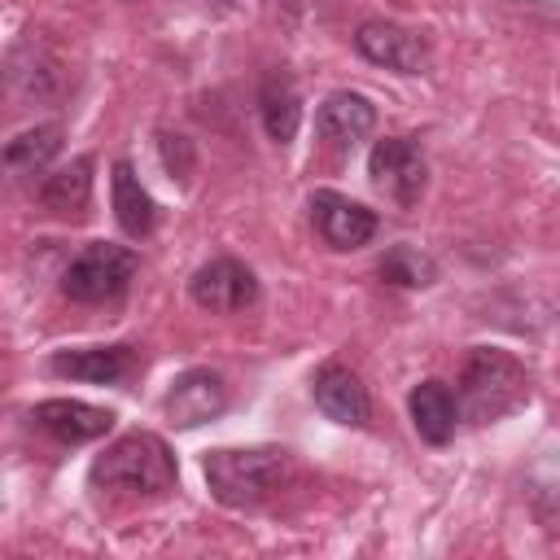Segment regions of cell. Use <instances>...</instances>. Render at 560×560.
Listing matches in <instances>:
<instances>
[{"label":"cell","mask_w":560,"mask_h":560,"mask_svg":"<svg viewBox=\"0 0 560 560\" xmlns=\"http://www.w3.org/2000/svg\"><path fill=\"white\" fill-rule=\"evenodd\" d=\"M31 420H35L44 433H52L57 442H66V446L105 438V433L114 429V411H109V407H92V402H79V398H48V402H35Z\"/></svg>","instance_id":"30bf717a"},{"label":"cell","mask_w":560,"mask_h":560,"mask_svg":"<svg viewBox=\"0 0 560 560\" xmlns=\"http://www.w3.org/2000/svg\"><path fill=\"white\" fill-rule=\"evenodd\" d=\"M57 149H61V127L57 122H44V127H31L18 140H9L4 162L13 171H44L57 158Z\"/></svg>","instance_id":"ac0fdd59"},{"label":"cell","mask_w":560,"mask_h":560,"mask_svg":"<svg viewBox=\"0 0 560 560\" xmlns=\"http://www.w3.org/2000/svg\"><path fill=\"white\" fill-rule=\"evenodd\" d=\"M407 411H411L416 433H420L429 446H446V442L455 438L459 398L451 394L446 381H420V385L407 394Z\"/></svg>","instance_id":"5bb4252c"},{"label":"cell","mask_w":560,"mask_h":560,"mask_svg":"<svg viewBox=\"0 0 560 560\" xmlns=\"http://www.w3.org/2000/svg\"><path fill=\"white\" fill-rule=\"evenodd\" d=\"M162 407H166V420H171L175 429H197V424L214 420V416L228 407V385H223V376L210 372V368H188V372H179V376L171 381Z\"/></svg>","instance_id":"52a82bcc"},{"label":"cell","mask_w":560,"mask_h":560,"mask_svg":"<svg viewBox=\"0 0 560 560\" xmlns=\"http://www.w3.org/2000/svg\"><path fill=\"white\" fill-rule=\"evenodd\" d=\"M136 350L131 346H88V350H57L48 359L52 376L88 381V385H118L136 372Z\"/></svg>","instance_id":"7c38bea8"},{"label":"cell","mask_w":560,"mask_h":560,"mask_svg":"<svg viewBox=\"0 0 560 560\" xmlns=\"http://www.w3.org/2000/svg\"><path fill=\"white\" fill-rule=\"evenodd\" d=\"M354 48L372 66H385V70H398V74H420L429 66V44L416 31H407L398 22H381V18H372L354 31Z\"/></svg>","instance_id":"ba28073f"},{"label":"cell","mask_w":560,"mask_h":560,"mask_svg":"<svg viewBox=\"0 0 560 560\" xmlns=\"http://www.w3.org/2000/svg\"><path fill=\"white\" fill-rule=\"evenodd\" d=\"M188 293L201 311L210 315H232V311H245L258 302V280L245 262L236 258H210L206 267L192 271L188 280Z\"/></svg>","instance_id":"8992f818"},{"label":"cell","mask_w":560,"mask_h":560,"mask_svg":"<svg viewBox=\"0 0 560 560\" xmlns=\"http://www.w3.org/2000/svg\"><path fill=\"white\" fill-rule=\"evenodd\" d=\"M289 468V455L280 446H249V451H210L201 472H206V486L210 494L223 503V508H254L262 503L280 477Z\"/></svg>","instance_id":"3957f363"},{"label":"cell","mask_w":560,"mask_h":560,"mask_svg":"<svg viewBox=\"0 0 560 560\" xmlns=\"http://www.w3.org/2000/svg\"><path fill=\"white\" fill-rule=\"evenodd\" d=\"M433 276H438L433 258L420 254V249H411V245H394V249L381 258V280H389V284L424 289V284H433Z\"/></svg>","instance_id":"d6986e66"},{"label":"cell","mask_w":560,"mask_h":560,"mask_svg":"<svg viewBox=\"0 0 560 560\" xmlns=\"http://www.w3.org/2000/svg\"><path fill=\"white\" fill-rule=\"evenodd\" d=\"M109 206H114L118 228H122L131 241H140V236H149V232L158 228V206H153V197H149V188L140 184V175H136L131 162H114V175H109Z\"/></svg>","instance_id":"9a60e30c"},{"label":"cell","mask_w":560,"mask_h":560,"mask_svg":"<svg viewBox=\"0 0 560 560\" xmlns=\"http://www.w3.org/2000/svg\"><path fill=\"white\" fill-rule=\"evenodd\" d=\"M258 114H262V127L276 144H289L298 136V122H302V96L293 88V79L284 70H271L258 88Z\"/></svg>","instance_id":"2e32d148"},{"label":"cell","mask_w":560,"mask_h":560,"mask_svg":"<svg viewBox=\"0 0 560 560\" xmlns=\"http://www.w3.org/2000/svg\"><path fill=\"white\" fill-rule=\"evenodd\" d=\"M179 468L171 446L158 433H122L96 464H92V481L105 490H127V494H166L175 486Z\"/></svg>","instance_id":"7a4b0ae2"},{"label":"cell","mask_w":560,"mask_h":560,"mask_svg":"<svg viewBox=\"0 0 560 560\" xmlns=\"http://www.w3.org/2000/svg\"><path fill=\"white\" fill-rule=\"evenodd\" d=\"M311 219H315V232L332 249H359L376 236V214L341 192H328V188H319L311 197Z\"/></svg>","instance_id":"9c48e42d"},{"label":"cell","mask_w":560,"mask_h":560,"mask_svg":"<svg viewBox=\"0 0 560 560\" xmlns=\"http://www.w3.org/2000/svg\"><path fill=\"white\" fill-rule=\"evenodd\" d=\"M311 394H315V407H319L328 420H337V424L359 429V424H368V416H372V402H368L363 381H359L350 368H341V363H324V368L315 372V381H311Z\"/></svg>","instance_id":"4fadbf2b"},{"label":"cell","mask_w":560,"mask_h":560,"mask_svg":"<svg viewBox=\"0 0 560 560\" xmlns=\"http://www.w3.org/2000/svg\"><path fill=\"white\" fill-rule=\"evenodd\" d=\"M368 175L372 184L402 210H411L420 197H424V184H429V162L420 153L416 140L407 136H385L372 144L368 153Z\"/></svg>","instance_id":"5b68a950"},{"label":"cell","mask_w":560,"mask_h":560,"mask_svg":"<svg viewBox=\"0 0 560 560\" xmlns=\"http://www.w3.org/2000/svg\"><path fill=\"white\" fill-rule=\"evenodd\" d=\"M529 398V376L516 354L499 346H472L459 372V411L472 424H494L525 407Z\"/></svg>","instance_id":"6da1fadb"},{"label":"cell","mask_w":560,"mask_h":560,"mask_svg":"<svg viewBox=\"0 0 560 560\" xmlns=\"http://www.w3.org/2000/svg\"><path fill=\"white\" fill-rule=\"evenodd\" d=\"M92 197V158H74L70 166H57L39 184V201L52 214H79Z\"/></svg>","instance_id":"e0dca14e"},{"label":"cell","mask_w":560,"mask_h":560,"mask_svg":"<svg viewBox=\"0 0 560 560\" xmlns=\"http://www.w3.org/2000/svg\"><path fill=\"white\" fill-rule=\"evenodd\" d=\"M136 267L140 258L127 249V245H109V241H92L79 249V258L66 267L61 276V293L70 302H83V306H105V302H118L131 280H136Z\"/></svg>","instance_id":"277c9868"},{"label":"cell","mask_w":560,"mask_h":560,"mask_svg":"<svg viewBox=\"0 0 560 560\" xmlns=\"http://www.w3.org/2000/svg\"><path fill=\"white\" fill-rule=\"evenodd\" d=\"M376 127V105L363 92H332L319 114H315V131L328 140L332 153H350L359 140H368Z\"/></svg>","instance_id":"8fae6325"}]
</instances>
